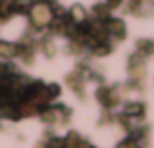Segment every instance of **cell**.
Listing matches in <instances>:
<instances>
[{"label":"cell","mask_w":154,"mask_h":148,"mask_svg":"<svg viewBox=\"0 0 154 148\" xmlns=\"http://www.w3.org/2000/svg\"><path fill=\"white\" fill-rule=\"evenodd\" d=\"M16 53H18V47H16V45H10V43H2V41H0V57H2V59H12Z\"/></svg>","instance_id":"2"},{"label":"cell","mask_w":154,"mask_h":148,"mask_svg":"<svg viewBox=\"0 0 154 148\" xmlns=\"http://www.w3.org/2000/svg\"><path fill=\"white\" fill-rule=\"evenodd\" d=\"M51 20V8L47 4H37L31 8V22L35 27H45Z\"/></svg>","instance_id":"1"},{"label":"cell","mask_w":154,"mask_h":148,"mask_svg":"<svg viewBox=\"0 0 154 148\" xmlns=\"http://www.w3.org/2000/svg\"><path fill=\"white\" fill-rule=\"evenodd\" d=\"M43 51H45L49 57H53L55 55V47H53V43H49V41H43Z\"/></svg>","instance_id":"3"}]
</instances>
